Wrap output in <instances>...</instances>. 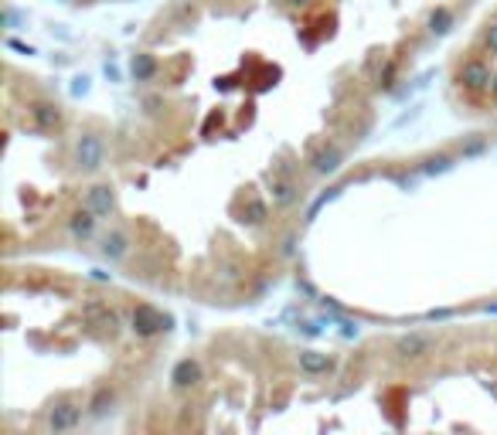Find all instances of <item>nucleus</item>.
<instances>
[{
	"mask_svg": "<svg viewBox=\"0 0 497 435\" xmlns=\"http://www.w3.org/2000/svg\"><path fill=\"white\" fill-rule=\"evenodd\" d=\"M76 167L82 173H96L106 167V140L99 133H78L76 140Z\"/></svg>",
	"mask_w": 497,
	"mask_h": 435,
	"instance_id": "1",
	"label": "nucleus"
},
{
	"mask_svg": "<svg viewBox=\"0 0 497 435\" xmlns=\"http://www.w3.org/2000/svg\"><path fill=\"white\" fill-rule=\"evenodd\" d=\"M392 350H395L399 360H422L436 350V337L426 333V330H409V333H402L399 341H395Z\"/></svg>",
	"mask_w": 497,
	"mask_h": 435,
	"instance_id": "2",
	"label": "nucleus"
},
{
	"mask_svg": "<svg viewBox=\"0 0 497 435\" xmlns=\"http://www.w3.org/2000/svg\"><path fill=\"white\" fill-rule=\"evenodd\" d=\"M457 82L467 89V92H484V89H491V65L487 61H480V58H470V61H463L457 72Z\"/></svg>",
	"mask_w": 497,
	"mask_h": 435,
	"instance_id": "3",
	"label": "nucleus"
},
{
	"mask_svg": "<svg viewBox=\"0 0 497 435\" xmlns=\"http://www.w3.org/2000/svg\"><path fill=\"white\" fill-rule=\"evenodd\" d=\"M28 116H31L35 130H41V133L61 130V106L52 102V99H35V102H28Z\"/></svg>",
	"mask_w": 497,
	"mask_h": 435,
	"instance_id": "4",
	"label": "nucleus"
},
{
	"mask_svg": "<svg viewBox=\"0 0 497 435\" xmlns=\"http://www.w3.org/2000/svg\"><path fill=\"white\" fill-rule=\"evenodd\" d=\"M133 330L140 337H153L160 330H171V317H164L160 310H153L150 303H140L133 310Z\"/></svg>",
	"mask_w": 497,
	"mask_h": 435,
	"instance_id": "5",
	"label": "nucleus"
},
{
	"mask_svg": "<svg viewBox=\"0 0 497 435\" xmlns=\"http://www.w3.org/2000/svg\"><path fill=\"white\" fill-rule=\"evenodd\" d=\"M78 422H82V405H76V401H58L48 412L52 432H72V429H78Z\"/></svg>",
	"mask_w": 497,
	"mask_h": 435,
	"instance_id": "6",
	"label": "nucleus"
},
{
	"mask_svg": "<svg viewBox=\"0 0 497 435\" xmlns=\"http://www.w3.org/2000/svg\"><path fill=\"white\" fill-rule=\"evenodd\" d=\"M82 204L92 211L96 218H109L116 208V194L109 184H92V188L85 190V197H82Z\"/></svg>",
	"mask_w": 497,
	"mask_h": 435,
	"instance_id": "7",
	"label": "nucleus"
},
{
	"mask_svg": "<svg viewBox=\"0 0 497 435\" xmlns=\"http://www.w3.org/2000/svg\"><path fill=\"white\" fill-rule=\"evenodd\" d=\"M341 164H345V150H341V147H321V150L310 157V171L321 173V177L337 173L341 171Z\"/></svg>",
	"mask_w": 497,
	"mask_h": 435,
	"instance_id": "8",
	"label": "nucleus"
},
{
	"mask_svg": "<svg viewBox=\"0 0 497 435\" xmlns=\"http://www.w3.org/2000/svg\"><path fill=\"white\" fill-rule=\"evenodd\" d=\"M99 252H102V259H109V262H119V259H126V252H130V235H126L123 228H113V231H106V235L99 238Z\"/></svg>",
	"mask_w": 497,
	"mask_h": 435,
	"instance_id": "9",
	"label": "nucleus"
},
{
	"mask_svg": "<svg viewBox=\"0 0 497 435\" xmlns=\"http://www.w3.org/2000/svg\"><path fill=\"white\" fill-rule=\"evenodd\" d=\"M68 235L78 238V242H89V238L96 235V214L85 208V204L78 211H72V218H68Z\"/></svg>",
	"mask_w": 497,
	"mask_h": 435,
	"instance_id": "10",
	"label": "nucleus"
},
{
	"mask_svg": "<svg viewBox=\"0 0 497 435\" xmlns=\"http://www.w3.org/2000/svg\"><path fill=\"white\" fill-rule=\"evenodd\" d=\"M171 381H174V388H194L198 381H201V364L194 357H184V360H177L174 364V371H171Z\"/></svg>",
	"mask_w": 497,
	"mask_h": 435,
	"instance_id": "11",
	"label": "nucleus"
},
{
	"mask_svg": "<svg viewBox=\"0 0 497 435\" xmlns=\"http://www.w3.org/2000/svg\"><path fill=\"white\" fill-rule=\"evenodd\" d=\"M269 197H273L276 208H289V204L300 197V188H297L293 180H287V177H273V180H269Z\"/></svg>",
	"mask_w": 497,
	"mask_h": 435,
	"instance_id": "12",
	"label": "nucleus"
},
{
	"mask_svg": "<svg viewBox=\"0 0 497 435\" xmlns=\"http://www.w3.org/2000/svg\"><path fill=\"white\" fill-rule=\"evenodd\" d=\"M297 364H300V371L304 374H327L330 367H334V360H330V354H321V350H300L297 354Z\"/></svg>",
	"mask_w": 497,
	"mask_h": 435,
	"instance_id": "13",
	"label": "nucleus"
},
{
	"mask_svg": "<svg viewBox=\"0 0 497 435\" xmlns=\"http://www.w3.org/2000/svg\"><path fill=\"white\" fill-rule=\"evenodd\" d=\"M457 167V157H450V153H433V157H426L419 164V173L422 177H436V173H450Z\"/></svg>",
	"mask_w": 497,
	"mask_h": 435,
	"instance_id": "14",
	"label": "nucleus"
},
{
	"mask_svg": "<svg viewBox=\"0 0 497 435\" xmlns=\"http://www.w3.org/2000/svg\"><path fill=\"white\" fill-rule=\"evenodd\" d=\"M453 11H450V7H436V11H433V14H429V31H433V35H436V38H443V35H450V31H453Z\"/></svg>",
	"mask_w": 497,
	"mask_h": 435,
	"instance_id": "15",
	"label": "nucleus"
},
{
	"mask_svg": "<svg viewBox=\"0 0 497 435\" xmlns=\"http://www.w3.org/2000/svg\"><path fill=\"white\" fill-rule=\"evenodd\" d=\"M113 401H116V395H113V388H109V384H106V388H99L96 395H92V401H89V405H85V408H89V415H106V412H109V408H113Z\"/></svg>",
	"mask_w": 497,
	"mask_h": 435,
	"instance_id": "16",
	"label": "nucleus"
},
{
	"mask_svg": "<svg viewBox=\"0 0 497 435\" xmlns=\"http://www.w3.org/2000/svg\"><path fill=\"white\" fill-rule=\"evenodd\" d=\"M242 214H246L248 225H263V221L269 218V208H266V201H263V197H256V194H252V197L246 201V208H242Z\"/></svg>",
	"mask_w": 497,
	"mask_h": 435,
	"instance_id": "17",
	"label": "nucleus"
},
{
	"mask_svg": "<svg viewBox=\"0 0 497 435\" xmlns=\"http://www.w3.org/2000/svg\"><path fill=\"white\" fill-rule=\"evenodd\" d=\"M130 72H133L136 82H147V78L157 75V58L153 55H136L133 65H130Z\"/></svg>",
	"mask_w": 497,
	"mask_h": 435,
	"instance_id": "18",
	"label": "nucleus"
},
{
	"mask_svg": "<svg viewBox=\"0 0 497 435\" xmlns=\"http://www.w3.org/2000/svg\"><path fill=\"white\" fill-rule=\"evenodd\" d=\"M341 190H345V188H330V190H327V194H324V197H317V204H313V208H310V214H306V221H313V218H317V211L324 208L327 201H334V197H337V194H341Z\"/></svg>",
	"mask_w": 497,
	"mask_h": 435,
	"instance_id": "19",
	"label": "nucleus"
},
{
	"mask_svg": "<svg viewBox=\"0 0 497 435\" xmlns=\"http://www.w3.org/2000/svg\"><path fill=\"white\" fill-rule=\"evenodd\" d=\"M484 48L497 55V24H487V31H484Z\"/></svg>",
	"mask_w": 497,
	"mask_h": 435,
	"instance_id": "20",
	"label": "nucleus"
},
{
	"mask_svg": "<svg viewBox=\"0 0 497 435\" xmlns=\"http://www.w3.org/2000/svg\"><path fill=\"white\" fill-rule=\"evenodd\" d=\"M4 24H7L11 31H14V27H18V24H20V14H18V11H14V7H7V11H4Z\"/></svg>",
	"mask_w": 497,
	"mask_h": 435,
	"instance_id": "21",
	"label": "nucleus"
},
{
	"mask_svg": "<svg viewBox=\"0 0 497 435\" xmlns=\"http://www.w3.org/2000/svg\"><path fill=\"white\" fill-rule=\"evenodd\" d=\"M85 92H89V78L78 75L76 82H72V95H85Z\"/></svg>",
	"mask_w": 497,
	"mask_h": 435,
	"instance_id": "22",
	"label": "nucleus"
},
{
	"mask_svg": "<svg viewBox=\"0 0 497 435\" xmlns=\"http://www.w3.org/2000/svg\"><path fill=\"white\" fill-rule=\"evenodd\" d=\"M419 116H422V106H416V109H412V113L399 116V119H395V126H405V123H412V119H419Z\"/></svg>",
	"mask_w": 497,
	"mask_h": 435,
	"instance_id": "23",
	"label": "nucleus"
},
{
	"mask_svg": "<svg viewBox=\"0 0 497 435\" xmlns=\"http://www.w3.org/2000/svg\"><path fill=\"white\" fill-rule=\"evenodd\" d=\"M106 75H109V78H113V82H116V78H119V68H116V65H109V61H106Z\"/></svg>",
	"mask_w": 497,
	"mask_h": 435,
	"instance_id": "24",
	"label": "nucleus"
},
{
	"mask_svg": "<svg viewBox=\"0 0 497 435\" xmlns=\"http://www.w3.org/2000/svg\"><path fill=\"white\" fill-rule=\"evenodd\" d=\"M92 279H96V283H106V279H109V276H106V272H102V269H92Z\"/></svg>",
	"mask_w": 497,
	"mask_h": 435,
	"instance_id": "25",
	"label": "nucleus"
},
{
	"mask_svg": "<svg viewBox=\"0 0 497 435\" xmlns=\"http://www.w3.org/2000/svg\"><path fill=\"white\" fill-rule=\"evenodd\" d=\"M287 7H300V4H306V0H283Z\"/></svg>",
	"mask_w": 497,
	"mask_h": 435,
	"instance_id": "26",
	"label": "nucleus"
},
{
	"mask_svg": "<svg viewBox=\"0 0 497 435\" xmlns=\"http://www.w3.org/2000/svg\"><path fill=\"white\" fill-rule=\"evenodd\" d=\"M491 92H494V95H497V75H494V82H491Z\"/></svg>",
	"mask_w": 497,
	"mask_h": 435,
	"instance_id": "27",
	"label": "nucleus"
}]
</instances>
